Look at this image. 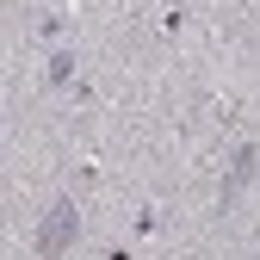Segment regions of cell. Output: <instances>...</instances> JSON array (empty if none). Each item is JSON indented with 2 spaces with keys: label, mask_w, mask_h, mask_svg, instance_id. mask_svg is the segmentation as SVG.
<instances>
[{
  "label": "cell",
  "mask_w": 260,
  "mask_h": 260,
  "mask_svg": "<svg viewBox=\"0 0 260 260\" xmlns=\"http://www.w3.org/2000/svg\"><path fill=\"white\" fill-rule=\"evenodd\" d=\"M50 81H56V87H69V81H75V56H69V50H56V56H50Z\"/></svg>",
  "instance_id": "obj_3"
},
{
  "label": "cell",
  "mask_w": 260,
  "mask_h": 260,
  "mask_svg": "<svg viewBox=\"0 0 260 260\" xmlns=\"http://www.w3.org/2000/svg\"><path fill=\"white\" fill-rule=\"evenodd\" d=\"M254 161H260V155H254V143H242V149L230 155V168H223V192H217V205H223V211H230L242 192H248V180H254Z\"/></svg>",
  "instance_id": "obj_2"
},
{
  "label": "cell",
  "mask_w": 260,
  "mask_h": 260,
  "mask_svg": "<svg viewBox=\"0 0 260 260\" xmlns=\"http://www.w3.org/2000/svg\"><path fill=\"white\" fill-rule=\"evenodd\" d=\"M75 242H81V211H75V199H56L44 211V223H38V254L44 260H62Z\"/></svg>",
  "instance_id": "obj_1"
}]
</instances>
